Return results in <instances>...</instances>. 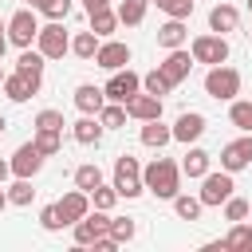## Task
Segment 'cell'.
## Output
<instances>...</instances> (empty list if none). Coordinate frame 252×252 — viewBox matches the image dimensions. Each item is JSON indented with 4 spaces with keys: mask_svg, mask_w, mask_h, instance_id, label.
Listing matches in <instances>:
<instances>
[{
    "mask_svg": "<svg viewBox=\"0 0 252 252\" xmlns=\"http://www.w3.org/2000/svg\"><path fill=\"white\" fill-rule=\"evenodd\" d=\"M43 63H47V55H43L39 47H35V51H32V47H24V51H20V59H16V67H20V71H28V75H43Z\"/></svg>",
    "mask_w": 252,
    "mask_h": 252,
    "instance_id": "30",
    "label": "cell"
},
{
    "mask_svg": "<svg viewBox=\"0 0 252 252\" xmlns=\"http://www.w3.org/2000/svg\"><path fill=\"white\" fill-rule=\"evenodd\" d=\"M35 146H39V154L43 158H51V154H59L63 150V130H35V138H32Z\"/></svg>",
    "mask_w": 252,
    "mask_h": 252,
    "instance_id": "28",
    "label": "cell"
},
{
    "mask_svg": "<svg viewBox=\"0 0 252 252\" xmlns=\"http://www.w3.org/2000/svg\"><path fill=\"white\" fill-rule=\"evenodd\" d=\"M224 248H228V252H252V228H248L244 220H236V224L228 228V236H224Z\"/></svg>",
    "mask_w": 252,
    "mask_h": 252,
    "instance_id": "22",
    "label": "cell"
},
{
    "mask_svg": "<svg viewBox=\"0 0 252 252\" xmlns=\"http://www.w3.org/2000/svg\"><path fill=\"white\" fill-rule=\"evenodd\" d=\"M110 236H114L118 244L134 240V220H130V217H114V220H110Z\"/></svg>",
    "mask_w": 252,
    "mask_h": 252,
    "instance_id": "39",
    "label": "cell"
},
{
    "mask_svg": "<svg viewBox=\"0 0 252 252\" xmlns=\"http://www.w3.org/2000/svg\"><path fill=\"white\" fill-rule=\"evenodd\" d=\"M39 83H43V75H28V71H12L8 79H4V94L12 98V102H28L35 91H39Z\"/></svg>",
    "mask_w": 252,
    "mask_h": 252,
    "instance_id": "11",
    "label": "cell"
},
{
    "mask_svg": "<svg viewBox=\"0 0 252 252\" xmlns=\"http://www.w3.org/2000/svg\"><path fill=\"white\" fill-rule=\"evenodd\" d=\"M98 185H102V169H98L94 161H87V165H79V169H75V189L91 193V189H98Z\"/></svg>",
    "mask_w": 252,
    "mask_h": 252,
    "instance_id": "25",
    "label": "cell"
},
{
    "mask_svg": "<svg viewBox=\"0 0 252 252\" xmlns=\"http://www.w3.org/2000/svg\"><path fill=\"white\" fill-rule=\"evenodd\" d=\"M193 63H197V59H193V51L173 47V51L161 59V67H158V71L169 79V87H177V83H185V79H189V67H193Z\"/></svg>",
    "mask_w": 252,
    "mask_h": 252,
    "instance_id": "10",
    "label": "cell"
},
{
    "mask_svg": "<svg viewBox=\"0 0 252 252\" xmlns=\"http://www.w3.org/2000/svg\"><path fill=\"white\" fill-rule=\"evenodd\" d=\"M189 51H193V59L197 63H209V67H217V63H224L228 59V39L224 35H197L193 43H189Z\"/></svg>",
    "mask_w": 252,
    "mask_h": 252,
    "instance_id": "6",
    "label": "cell"
},
{
    "mask_svg": "<svg viewBox=\"0 0 252 252\" xmlns=\"http://www.w3.org/2000/svg\"><path fill=\"white\" fill-rule=\"evenodd\" d=\"M248 213H252V205H248L244 197H228V201H224V217H228L232 224H236V220H244Z\"/></svg>",
    "mask_w": 252,
    "mask_h": 252,
    "instance_id": "38",
    "label": "cell"
},
{
    "mask_svg": "<svg viewBox=\"0 0 252 252\" xmlns=\"http://www.w3.org/2000/svg\"><path fill=\"white\" fill-rule=\"evenodd\" d=\"M142 91H150V94L161 98V94H169L173 87H169V79H165L161 71H150V75H142Z\"/></svg>",
    "mask_w": 252,
    "mask_h": 252,
    "instance_id": "36",
    "label": "cell"
},
{
    "mask_svg": "<svg viewBox=\"0 0 252 252\" xmlns=\"http://www.w3.org/2000/svg\"><path fill=\"white\" fill-rule=\"evenodd\" d=\"M114 189H118V197H126V201H134V197L146 193V181H142V165H138V158H130V154L114 158Z\"/></svg>",
    "mask_w": 252,
    "mask_h": 252,
    "instance_id": "2",
    "label": "cell"
},
{
    "mask_svg": "<svg viewBox=\"0 0 252 252\" xmlns=\"http://www.w3.org/2000/svg\"><path fill=\"white\" fill-rule=\"evenodd\" d=\"M150 4H158L165 16H173V20H189L193 16V0H150Z\"/></svg>",
    "mask_w": 252,
    "mask_h": 252,
    "instance_id": "35",
    "label": "cell"
},
{
    "mask_svg": "<svg viewBox=\"0 0 252 252\" xmlns=\"http://www.w3.org/2000/svg\"><path fill=\"white\" fill-rule=\"evenodd\" d=\"M71 51H75L79 59H94V55H98V35H94V32H79V35L71 39Z\"/></svg>",
    "mask_w": 252,
    "mask_h": 252,
    "instance_id": "29",
    "label": "cell"
},
{
    "mask_svg": "<svg viewBox=\"0 0 252 252\" xmlns=\"http://www.w3.org/2000/svg\"><path fill=\"white\" fill-rule=\"evenodd\" d=\"M4 51H8V35H0V59H4Z\"/></svg>",
    "mask_w": 252,
    "mask_h": 252,
    "instance_id": "46",
    "label": "cell"
},
{
    "mask_svg": "<svg viewBox=\"0 0 252 252\" xmlns=\"http://www.w3.org/2000/svg\"><path fill=\"white\" fill-rule=\"evenodd\" d=\"M205 94L217 98V102L236 98V94H240V71H232V67H224V63L209 67V75H205Z\"/></svg>",
    "mask_w": 252,
    "mask_h": 252,
    "instance_id": "3",
    "label": "cell"
},
{
    "mask_svg": "<svg viewBox=\"0 0 252 252\" xmlns=\"http://www.w3.org/2000/svg\"><path fill=\"white\" fill-rule=\"evenodd\" d=\"M55 205H59V217H63L67 224H75V220H83V217L91 213V193H83V189H75V193H67V197H59Z\"/></svg>",
    "mask_w": 252,
    "mask_h": 252,
    "instance_id": "16",
    "label": "cell"
},
{
    "mask_svg": "<svg viewBox=\"0 0 252 252\" xmlns=\"http://www.w3.org/2000/svg\"><path fill=\"white\" fill-rule=\"evenodd\" d=\"M209 161H213V158H209L205 150L193 146V150L185 154V161H181V173H189V177H205V173H209Z\"/></svg>",
    "mask_w": 252,
    "mask_h": 252,
    "instance_id": "24",
    "label": "cell"
},
{
    "mask_svg": "<svg viewBox=\"0 0 252 252\" xmlns=\"http://www.w3.org/2000/svg\"><path fill=\"white\" fill-rule=\"evenodd\" d=\"M146 8H150V0H122L118 4V24H126V28L142 24L146 20Z\"/></svg>",
    "mask_w": 252,
    "mask_h": 252,
    "instance_id": "23",
    "label": "cell"
},
{
    "mask_svg": "<svg viewBox=\"0 0 252 252\" xmlns=\"http://www.w3.org/2000/svg\"><path fill=\"white\" fill-rule=\"evenodd\" d=\"M102 130H106V126H102V118H98V114H83V118L71 126V134H75V142H79V146H98Z\"/></svg>",
    "mask_w": 252,
    "mask_h": 252,
    "instance_id": "18",
    "label": "cell"
},
{
    "mask_svg": "<svg viewBox=\"0 0 252 252\" xmlns=\"http://www.w3.org/2000/svg\"><path fill=\"white\" fill-rule=\"evenodd\" d=\"M228 118H232V126H236L240 134H252V102H232Z\"/></svg>",
    "mask_w": 252,
    "mask_h": 252,
    "instance_id": "34",
    "label": "cell"
},
{
    "mask_svg": "<svg viewBox=\"0 0 252 252\" xmlns=\"http://www.w3.org/2000/svg\"><path fill=\"white\" fill-rule=\"evenodd\" d=\"M94 63H98V67H106V71H122V67L130 63V47H126V43H118V39H106V43H98Z\"/></svg>",
    "mask_w": 252,
    "mask_h": 252,
    "instance_id": "14",
    "label": "cell"
},
{
    "mask_svg": "<svg viewBox=\"0 0 252 252\" xmlns=\"http://www.w3.org/2000/svg\"><path fill=\"white\" fill-rule=\"evenodd\" d=\"M205 126H209V122H205V114L185 110V114L173 122V142H185V146H189V142H197V138L205 134Z\"/></svg>",
    "mask_w": 252,
    "mask_h": 252,
    "instance_id": "15",
    "label": "cell"
},
{
    "mask_svg": "<svg viewBox=\"0 0 252 252\" xmlns=\"http://www.w3.org/2000/svg\"><path fill=\"white\" fill-rule=\"evenodd\" d=\"M4 79H8V75H4V67H0V87H4Z\"/></svg>",
    "mask_w": 252,
    "mask_h": 252,
    "instance_id": "49",
    "label": "cell"
},
{
    "mask_svg": "<svg viewBox=\"0 0 252 252\" xmlns=\"http://www.w3.org/2000/svg\"><path fill=\"white\" fill-rule=\"evenodd\" d=\"M102 91H106V98H110V102H126V98H134V94L142 91V75H134L130 67L110 71V83H106Z\"/></svg>",
    "mask_w": 252,
    "mask_h": 252,
    "instance_id": "8",
    "label": "cell"
},
{
    "mask_svg": "<svg viewBox=\"0 0 252 252\" xmlns=\"http://www.w3.org/2000/svg\"><path fill=\"white\" fill-rule=\"evenodd\" d=\"M32 8L51 16V20H67L71 16V0H32Z\"/></svg>",
    "mask_w": 252,
    "mask_h": 252,
    "instance_id": "33",
    "label": "cell"
},
{
    "mask_svg": "<svg viewBox=\"0 0 252 252\" xmlns=\"http://www.w3.org/2000/svg\"><path fill=\"white\" fill-rule=\"evenodd\" d=\"M4 205H12V201H8V189L0 185V213H4Z\"/></svg>",
    "mask_w": 252,
    "mask_h": 252,
    "instance_id": "45",
    "label": "cell"
},
{
    "mask_svg": "<svg viewBox=\"0 0 252 252\" xmlns=\"http://www.w3.org/2000/svg\"><path fill=\"white\" fill-rule=\"evenodd\" d=\"M98 118H102V126L106 130H118V126H126V102H106L102 110H98Z\"/></svg>",
    "mask_w": 252,
    "mask_h": 252,
    "instance_id": "31",
    "label": "cell"
},
{
    "mask_svg": "<svg viewBox=\"0 0 252 252\" xmlns=\"http://www.w3.org/2000/svg\"><path fill=\"white\" fill-rule=\"evenodd\" d=\"M114 201H118V189H114V185H98V189H91V205H94V209H106V213H110Z\"/></svg>",
    "mask_w": 252,
    "mask_h": 252,
    "instance_id": "37",
    "label": "cell"
},
{
    "mask_svg": "<svg viewBox=\"0 0 252 252\" xmlns=\"http://www.w3.org/2000/svg\"><path fill=\"white\" fill-rule=\"evenodd\" d=\"M98 240V232H94V224L83 217V220H75V244H94Z\"/></svg>",
    "mask_w": 252,
    "mask_h": 252,
    "instance_id": "42",
    "label": "cell"
},
{
    "mask_svg": "<svg viewBox=\"0 0 252 252\" xmlns=\"http://www.w3.org/2000/svg\"><path fill=\"white\" fill-rule=\"evenodd\" d=\"M248 165H252V134H244V138H236V142H228V146L220 150V169L240 173V169H248Z\"/></svg>",
    "mask_w": 252,
    "mask_h": 252,
    "instance_id": "9",
    "label": "cell"
},
{
    "mask_svg": "<svg viewBox=\"0 0 252 252\" xmlns=\"http://www.w3.org/2000/svg\"><path fill=\"white\" fill-rule=\"evenodd\" d=\"M185 39H189V28H185V20H165L161 28H158V43L165 47V51H173V47H185Z\"/></svg>",
    "mask_w": 252,
    "mask_h": 252,
    "instance_id": "19",
    "label": "cell"
},
{
    "mask_svg": "<svg viewBox=\"0 0 252 252\" xmlns=\"http://www.w3.org/2000/svg\"><path fill=\"white\" fill-rule=\"evenodd\" d=\"M75 106H79L83 114H98V110L106 106V91L94 87V83H83V87H75Z\"/></svg>",
    "mask_w": 252,
    "mask_h": 252,
    "instance_id": "17",
    "label": "cell"
},
{
    "mask_svg": "<svg viewBox=\"0 0 252 252\" xmlns=\"http://www.w3.org/2000/svg\"><path fill=\"white\" fill-rule=\"evenodd\" d=\"M248 12H252V0H248Z\"/></svg>",
    "mask_w": 252,
    "mask_h": 252,
    "instance_id": "50",
    "label": "cell"
},
{
    "mask_svg": "<svg viewBox=\"0 0 252 252\" xmlns=\"http://www.w3.org/2000/svg\"><path fill=\"white\" fill-rule=\"evenodd\" d=\"M83 8H87V16H91V12H98V8H110V0H83Z\"/></svg>",
    "mask_w": 252,
    "mask_h": 252,
    "instance_id": "43",
    "label": "cell"
},
{
    "mask_svg": "<svg viewBox=\"0 0 252 252\" xmlns=\"http://www.w3.org/2000/svg\"><path fill=\"white\" fill-rule=\"evenodd\" d=\"M4 32H8V24H4V20H0V35H4Z\"/></svg>",
    "mask_w": 252,
    "mask_h": 252,
    "instance_id": "48",
    "label": "cell"
},
{
    "mask_svg": "<svg viewBox=\"0 0 252 252\" xmlns=\"http://www.w3.org/2000/svg\"><path fill=\"white\" fill-rule=\"evenodd\" d=\"M118 28V12H110V8H98V12H91V32L102 39V35H110Z\"/></svg>",
    "mask_w": 252,
    "mask_h": 252,
    "instance_id": "27",
    "label": "cell"
},
{
    "mask_svg": "<svg viewBox=\"0 0 252 252\" xmlns=\"http://www.w3.org/2000/svg\"><path fill=\"white\" fill-rule=\"evenodd\" d=\"M43 169V154L35 142H24L16 154H12V177H35Z\"/></svg>",
    "mask_w": 252,
    "mask_h": 252,
    "instance_id": "12",
    "label": "cell"
},
{
    "mask_svg": "<svg viewBox=\"0 0 252 252\" xmlns=\"http://www.w3.org/2000/svg\"><path fill=\"white\" fill-rule=\"evenodd\" d=\"M39 35V20H35V8H20L12 20H8V43L16 47H32V39Z\"/></svg>",
    "mask_w": 252,
    "mask_h": 252,
    "instance_id": "5",
    "label": "cell"
},
{
    "mask_svg": "<svg viewBox=\"0 0 252 252\" xmlns=\"http://www.w3.org/2000/svg\"><path fill=\"white\" fill-rule=\"evenodd\" d=\"M142 181H146V189H150L154 197L173 201V197L181 193V165L169 161V158H154V161L142 169Z\"/></svg>",
    "mask_w": 252,
    "mask_h": 252,
    "instance_id": "1",
    "label": "cell"
},
{
    "mask_svg": "<svg viewBox=\"0 0 252 252\" xmlns=\"http://www.w3.org/2000/svg\"><path fill=\"white\" fill-rule=\"evenodd\" d=\"M201 181H205V185H201V193H197V197L205 201V209H217V205H224V201L232 197V189H236L228 169H220V173H205Z\"/></svg>",
    "mask_w": 252,
    "mask_h": 252,
    "instance_id": "4",
    "label": "cell"
},
{
    "mask_svg": "<svg viewBox=\"0 0 252 252\" xmlns=\"http://www.w3.org/2000/svg\"><path fill=\"white\" fill-rule=\"evenodd\" d=\"M39 224H43V228H47V232H59V228H63V224H67V220H63V217H59V205H47V209H43V213H39Z\"/></svg>",
    "mask_w": 252,
    "mask_h": 252,
    "instance_id": "41",
    "label": "cell"
},
{
    "mask_svg": "<svg viewBox=\"0 0 252 252\" xmlns=\"http://www.w3.org/2000/svg\"><path fill=\"white\" fill-rule=\"evenodd\" d=\"M201 209H205V201H201V197H189V193H177V197H173V213H177L181 220H197V217H201Z\"/></svg>",
    "mask_w": 252,
    "mask_h": 252,
    "instance_id": "26",
    "label": "cell"
},
{
    "mask_svg": "<svg viewBox=\"0 0 252 252\" xmlns=\"http://www.w3.org/2000/svg\"><path fill=\"white\" fill-rule=\"evenodd\" d=\"M4 130H8V122H4V114H0V134H4Z\"/></svg>",
    "mask_w": 252,
    "mask_h": 252,
    "instance_id": "47",
    "label": "cell"
},
{
    "mask_svg": "<svg viewBox=\"0 0 252 252\" xmlns=\"http://www.w3.org/2000/svg\"><path fill=\"white\" fill-rule=\"evenodd\" d=\"M8 177H12V161H0V185H4Z\"/></svg>",
    "mask_w": 252,
    "mask_h": 252,
    "instance_id": "44",
    "label": "cell"
},
{
    "mask_svg": "<svg viewBox=\"0 0 252 252\" xmlns=\"http://www.w3.org/2000/svg\"><path fill=\"white\" fill-rule=\"evenodd\" d=\"M35 130H63V114L59 110H39L35 114Z\"/></svg>",
    "mask_w": 252,
    "mask_h": 252,
    "instance_id": "40",
    "label": "cell"
},
{
    "mask_svg": "<svg viewBox=\"0 0 252 252\" xmlns=\"http://www.w3.org/2000/svg\"><path fill=\"white\" fill-rule=\"evenodd\" d=\"M35 47H39L47 59H63V55L71 51V39H67L63 24H59V20H51L47 28H39V35H35Z\"/></svg>",
    "mask_w": 252,
    "mask_h": 252,
    "instance_id": "7",
    "label": "cell"
},
{
    "mask_svg": "<svg viewBox=\"0 0 252 252\" xmlns=\"http://www.w3.org/2000/svg\"><path fill=\"white\" fill-rule=\"evenodd\" d=\"M236 24H240V12H236L232 4H217V8L209 12V28H213L217 35H224V32H236Z\"/></svg>",
    "mask_w": 252,
    "mask_h": 252,
    "instance_id": "20",
    "label": "cell"
},
{
    "mask_svg": "<svg viewBox=\"0 0 252 252\" xmlns=\"http://www.w3.org/2000/svg\"><path fill=\"white\" fill-rule=\"evenodd\" d=\"M32 197H35V189H32V177H16V185H8V201L12 205H32Z\"/></svg>",
    "mask_w": 252,
    "mask_h": 252,
    "instance_id": "32",
    "label": "cell"
},
{
    "mask_svg": "<svg viewBox=\"0 0 252 252\" xmlns=\"http://www.w3.org/2000/svg\"><path fill=\"white\" fill-rule=\"evenodd\" d=\"M165 142H173V130H169V126H161V118H150V122L142 126V146L161 150Z\"/></svg>",
    "mask_w": 252,
    "mask_h": 252,
    "instance_id": "21",
    "label": "cell"
},
{
    "mask_svg": "<svg viewBox=\"0 0 252 252\" xmlns=\"http://www.w3.org/2000/svg\"><path fill=\"white\" fill-rule=\"evenodd\" d=\"M24 4H32V0H24Z\"/></svg>",
    "mask_w": 252,
    "mask_h": 252,
    "instance_id": "51",
    "label": "cell"
},
{
    "mask_svg": "<svg viewBox=\"0 0 252 252\" xmlns=\"http://www.w3.org/2000/svg\"><path fill=\"white\" fill-rule=\"evenodd\" d=\"M126 114L138 118V122H150V118H161V98L150 94V91H138L134 98H126Z\"/></svg>",
    "mask_w": 252,
    "mask_h": 252,
    "instance_id": "13",
    "label": "cell"
}]
</instances>
